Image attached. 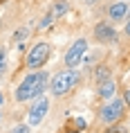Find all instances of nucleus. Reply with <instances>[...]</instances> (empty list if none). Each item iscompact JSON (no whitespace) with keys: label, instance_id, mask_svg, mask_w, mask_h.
Here are the masks:
<instances>
[{"label":"nucleus","instance_id":"nucleus-8","mask_svg":"<svg viewBox=\"0 0 130 133\" xmlns=\"http://www.w3.org/2000/svg\"><path fill=\"white\" fill-rule=\"evenodd\" d=\"M108 16L112 23H121L123 18H128V5L123 2V0H119V2H112L108 7Z\"/></svg>","mask_w":130,"mask_h":133},{"label":"nucleus","instance_id":"nucleus-4","mask_svg":"<svg viewBox=\"0 0 130 133\" xmlns=\"http://www.w3.org/2000/svg\"><path fill=\"white\" fill-rule=\"evenodd\" d=\"M49 54H52V48H49V43H45V41L36 43L34 48L29 50L27 59H25V65H27L29 70H41L43 65L49 61Z\"/></svg>","mask_w":130,"mask_h":133},{"label":"nucleus","instance_id":"nucleus-6","mask_svg":"<svg viewBox=\"0 0 130 133\" xmlns=\"http://www.w3.org/2000/svg\"><path fill=\"white\" fill-rule=\"evenodd\" d=\"M47 111H49V99L47 97H38V99H34V104H32V108H29V115H27V119H29V126H38L45 119V115H47Z\"/></svg>","mask_w":130,"mask_h":133},{"label":"nucleus","instance_id":"nucleus-18","mask_svg":"<svg viewBox=\"0 0 130 133\" xmlns=\"http://www.w3.org/2000/svg\"><path fill=\"white\" fill-rule=\"evenodd\" d=\"M0 119H2V113H0Z\"/></svg>","mask_w":130,"mask_h":133},{"label":"nucleus","instance_id":"nucleus-10","mask_svg":"<svg viewBox=\"0 0 130 133\" xmlns=\"http://www.w3.org/2000/svg\"><path fill=\"white\" fill-rule=\"evenodd\" d=\"M112 77V72H110V68L108 65H99L94 70V79H96V84H101V81H105V79H110Z\"/></svg>","mask_w":130,"mask_h":133},{"label":"nucleus","instance_id":"nucleus-12","mask_svg":"<svg viewBox=\"0 0 130 133\" xmlns=\"http://www.w3.org/2000/svg\"><path fill=\"white\" fill-rule=\"evenodd\" d=\"M9 133H29V124H16Z\"/></svg>","mask_w":130,"mask_h":133},{"label":"nucleus","instance_id":"nucleus-5","mask_svg":"<svg viewBox=\"0 0 130 133\" xmlns=\"http://www.w3.org/2000/svg\"><path fill=\"white\" fill-rule=\"evenodd\" d=\"M85 50H88V41H85V38H76V41L67 48L65 56H63V63H65V68H76V65L83 61V56H85Z\"/></svg>","mask_w":130,"mask_h":133},{"label":"nucleus","instance_id":"nucleus-16","mask_svg":"<svg viewBox=\"0 0 130 133\" xmlns=\"http://www.w3.org/2000/svg\"><path fill=\"white\" fill-rule=\"evenodd\" d=\"M94 2H96V0H88V5H94Z\"/></svg>","mask_w":130,"mask_h":133},{"label":"nucleus","instance_id":"nucleus-1","mask_svg":"<svg viewBox=\"0 0 130 133\" xmlns=\"http://www.w3.org/2000/svg\"><path fill=\"white\" fill-rule=\"evenodd\" d=\"M49 86V75L45 70H34L20 81V86L16 88V102H34L45 92Z\"/></svg>","mask_w":130,"mask_h":133},{"label":"nucleus","instance_id":"nucleus-2","mask_svg":"<svg viewBox=\"0 0 130 133\" xmlns=\"http://www.w3.org/2000/svg\"><path fill=\"white\" fill-rule=\"evenodd\" d=\"M76 84H79L76 68H67V70H61V72H56L54 77H49V90H52L54 97H65Z\"/></svg>","mask_w":130,"mask_h":133},{"label":"nucleus","instance_id":"nucleus-14","mask_svg":"<svg viewBox=\"0 0 130 133\" xmlns=\"http://www.w3.org/2000/svg\"><path fill=\"white\" fill-rule=\"evenodd\" d=\"M123 102H126V106H130V86L123 90Z\"/></svg>","mask_w":130,"mask_h":133},{"label":"nucleus","instance_id":"nucleus-17","mask_svg":"<svg viewBox=\"0 0 130 133\" xmlns=\"http://www.w3.org/2000/svg\"><path fill=\"white\" fill-rule=\"evenodd\" d=\"M65 133H81V131H65Z\"/></svg>","mask_w":130,"mask_h":133},{"label":"nucleus","instance_id":"nucleus-15","mask_svg":"<svg viewBox=\"0 0 130 133\" xmlns=\"http://www.w3.org/2000/svg\"><path fill=\"white\" fill-rule=\"evenodd\" d=\"M126 34L130 36V16H128V23H126Z\"/></svg>","mask_w":130,"mask_h":133},{"label":"nucleus","instance_id":"nucleus-3","mask_svg":"<svg viewBox=\"0 0 130 133\" xmlns=\"http://www.w3.org/2000/svg\"><path fill=\"white\" fill-rule=\"evenodd\" d=\"M123 111H126V102L119 97H112L108 99L105 104L101 106V111H99V119H101L103 124H117L119 119L123 117Z\"/></svg>","mask_w":130,"mask_h":133},{"label":"nucleus","instance_id":"nucleus-13","mask_svg":"<svg viewBox=\"0 0 130 133\" xmlns=\"http://www.w3.org/2000/svg\"><path fill=\"white\" fill-rule=\"evenodd\" d=\"M65 9H67V7H65V2H56V7H54V16H61Z\"/></svg>","mask_w":130,"mask_h":133},{"label":"nucleus","instance_id":"nucleus-7","mask_svg":"<svg viewBox=\"0 0 130 133\" xmlns=\"http://www.w3.org/2000/svg\"><path fill=\"white\" fill-rule=\"evenodd\" d=\"M94 38L99 43H114L117 41V32L110 23H99L94 27Z\"/></svg>","mask_w":130,"mask_h":133},{"label":"nucleus","instance_id":"nucleus-11","mask_svg":"<svg viewBox=\"0 0 130 133\" xmlns=\"http://www.w3.org/2000/svg\"><path fill=\"white\" fill-rule=\"evenodd\" d=\"M105 133H128V129L126 126H119V124H110L105 129Z\"/></svg>","mask_w":130,"mask_h":133},{"label":"nucleus","instance_id":"nucleus-9","mask_svg":"<svg viewBox=\"0 0 130 133\" xmlns=\"http://www.w3.org/2000/svg\"><path fill=\"white\" fill-rule=\"evenodd\" d=\"M114 95H117V81H114L112 77L99 84V97H101V99H105V102H108V99H112Z\"/></svg>","mask_w":130,"mask_h":133}]
</instances>
